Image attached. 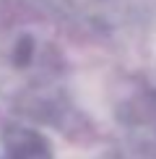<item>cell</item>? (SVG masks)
Here are the masks:
<instances>
[{
    "instance_id": "obj_1",
    "label": "cell",
    "mask_w": 156,
    "mask_h": 159,
    "mask_svg": "<svg viewBox=\"0 0 156 159\" xmlns=\"http://www.w3.org/2000/svg\"><path fill=\"white\" fill-rule=\"evenodd\" d=\"M0 159H55L50 138L31 125H8L0 133Z\"/></svg>"
},
{
    "instance_id": "obj_2",
    "label": "cell",
    "mask_w": 156,
    "mask_h": 159,
    "mask_svg": "<svg viewBox=\"0 0 156 159\" xmlns=\"http://www.w3.org/2000/svg\"><path fill=\"white\" fill-rule=\"evenodd\" d=\"M122 120L156 141V91H143L135 99H130L122 110Z\"/></svg>"
},
{
    "instance_id": "obj_3",
    "label": "cell",
    "mask_w": 156,
    "mask_h": 159,
    "mask_svg": "<svg viewBox=\"0 0 156 159\" xmlns=\"http://www.w3.org/2000/svg\"><path fill=\"white\" fill-rule=\"evenodd\" d=\"M34 60H37V39L31 34H21L16 42H13V47H11V63H13V68L24 70V68H29Z\"/></svg>"
}]
</instances>
